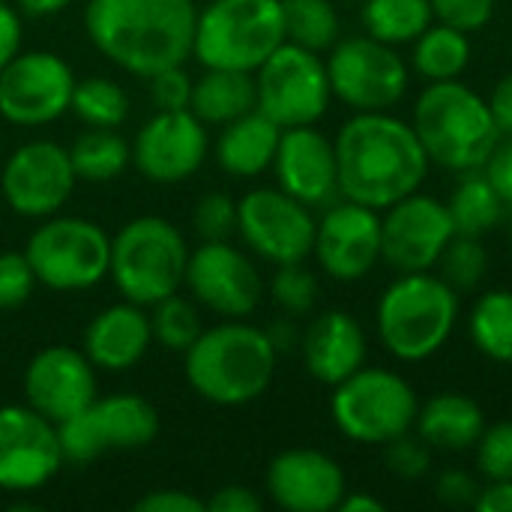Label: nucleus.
<instances>
[{
  "label": "nucleus",
  "instance_id": "obj_1",
  "mask_svg": "<svg viewBox=\"0 0 512 512\" xmlns=\"http://www.w3.org/2000/svg\"><path fill=\"white\" fill-rule=\"evenodd\" d=\"M333 144L342 198L378 213L420 192L432 165L414 126L390 111H354Z\"/></svg>",
  "mask_w": 512,
  "mask_h": 512
},
{
  "label": "nucleus",
  "instance_id": "obj_2",
  "mask_svg": "<svg viewBox=\"0 0 512 512\" xmlns=\"http://www.w3.org/2000/svg\"><path fill=\"white\" fill-rule=\"evenodd\" d=\"M192 0H90L84 27L90 42L132 75L183 66L195 45Z\"/></svg>",
  "mask_w": 512,
  "mask_h": 512
},
{
  "label": "nucleus",
  "instance_id": "obj_3",
  "mask_svg": "<svg viewBox=\"0 0 512 512\" xmlns=\"http://www.w3.org/2000/svg\"><path fill=\"white\" fill-rule=\"evenodd\" d=\"M411 126L429 162L453 174L480 171L501 138L489 102L459 78L429 81L414 102Z\"/></svg>",
  "mask_w": 512,
  "mask_h": 512
},
{
  "label": "nucleus",
  "instance_id": "obj_4",
  "mask_svg": "<svg viewBox=\"0 0 512 512\" xmlns=\"http://www.w3.org/2000/svg\"><path fill=\"white\" fill-rule=\"evenodd\" d=\"M459 312V291L438 273H399L378 300V339L396 360L423 363L450 342Z\"/></svg>",
  "mask_w": 512,
  "mask_h": 512
},
{
  "label": "nucleus",
  "instance_id": "obj_5",
  "mask_svg": "<svg viewBox=\"0 0 512 512\" xmlns=\"http://www.w3.org/2000/svg\"><path fill=\"white\" fill-rule=\"evenodd\" d=\"M270 336L249 324H219L201 330L186 351V378L192 390L213 405H246L267 393L276 375Z\"/></svg>",
  "mask_w": 512,
  "mask_h": 512
},
{
  "label": "nucleus",
  "instance_id": "obj_6",
  "mask_svg": "<svg viewBox=\"0 0 512 512\" xmlns=\"http://www.w3.org/2000/svg\"><path fill=\"white\" fill-rule=\"evenodd\" d=\"M189 249L183 234L159 216H138L111 240L108 273L129 303L153 306L186 282Z\"/></svg>",
  "mask_w": 512,
  "mask_h": 512
},
{
  "label": "nucleus",
  "instance_id": "obj_7",
  "mask_svg": "<svg viewBox=\"0 0 512 512\" xmlns=\"http://www.w3.org/2000/svg\"><path fill=\"white\" fill-rule=\"evenodd\" d=\"M330 414L336 429L366 447H384L414 432L420 414L417 390L393 369L363 366L333 387Z\"/></svg>",
  "mask_w": 512,
  "mask_h": 512
},
{
  "label": "nucleus",
  "instance_id": "obj_8",
  "mask_svg": "<svg viewBox=\"0 0 512 512\" xmlns=\"http://www.w3.org/2000/svg\"><path fill=\"white\" fill-rule=\"evenodd\" d=\"M282 42V0H213L198 12L192 54L207 69L255 72Z\"/></svg>",
  "mask_w": 512,
  "mask_h": 512
},
{
  "label": "nucleus",
  "instance_id": "obj_9",
  "mask_svg": "<svg viewBox=\"0 0 512 512\" xmlns=\"http://www.w3.org/2000/svg\"><path fill=\"white\" fill-rule=\"evenodd\" d=\"M258 111H264L282 129L315 126L333 99L327 63L318 51H309L294 42H282L258 69H255Z\"/></svg>",
  "mask_w": 512,
  "mask_h": 512
},
{
  "label": "nucleus",
  "instance_id": "obj_10",
  "mask_svg": "<svg viewBox=\"0 0 512 512\" xmlns=\"http://www.w3.org/2000/svg\"><path fill=\"white\" fill-rule=\"evenodd\" d=\"M324 63L333 96L354 111H390L405 99L411 84V66L396 45L369 33L339 39Z\"/></svg>",
  "mask_w": 512,
  "mask_h": 512
},
{
  "label": "nucleus",
  "instance_id": "obj_11",
  "mask_svg": "<svg viewBox=\"0 0 512 512\" xmlns=\"http://www.w3.org/2000/svg\"><path fill=\"white\" fill-rule=\"evenodd\" d=\"M24 255L36 282L54 291H84L108 276L111 240L87 219H51L33 231Z\"/></svg>",
  "mask_w": 512,
  "mask_h": 512
},
{
  "label": "nucleus",
  "instance_id": "obj_12",
  "mask_svg": "<svg viewBox=\"0 0 512 512\" xmlns=\"http://www.w3.org/2000/svg\"><path fill=\"white\" fill-rule=\"evenodd\" d=\"M159 435L156 408L132 393L93 399L75 417L57 423L63 459L87 465L108 450H141Z\"/></svg>",
  "mask_w": 512,
  "mask_h": 512
},
{
  "label": "nucleus",
  "instance_id": "obj_13",
  "mask_svg": "<svg viewBox=\"0 0 512 512\" xmlns=\"http://www.w3.org/2000/svg\"><path fill=\"white\" fill-rule=\"evenodd\" d=\"M453 237L456 228L447 201L411 192L381 216V261L396 273L435 270Z\"/></svg>",
  "mask_w": 512,
  "mask_h": 512
},
{
  "label": "nucleus",
  "instance_id": "obj_14",
  "mask_svg": "<svg viewBox=\"0 0 512 512\" xmlns=\"http://www.w3.org/2000/svg\"><path fill=\"white\" fill-rule=\"evenodd\" d=\"M237 228L249 249L279 267L312 255L318 219L312 207L282 189H255L237 204Z\"/></svg>",
  "mask_w": 512,
  "mask_h": 512
},
{
  "label": "nucleus",
  "instance_id": "obj_15",
  "mask_svg": "<svg viewBox=\"0 0 512 512\" xmlns=\"http://www.w3.org/2000/svg\"><path fill=\"white\" fill-rule=\"evenodd\" d=\"M75 75L51 51L15 54L0 69V114L18 126H42L72 105Z\"/></svg>",
  "mask_w": 512,
  "mask_h": 512
},
{
  "label": "nucleus",
  "instance_id": "obj_16",
  "mask_svg": "<svg viewBox=\"0 0 512 512\" xmlns=\"http://www.w3.org/2000/svg\"><path fill=\"white\" fill-rule=\"evenodd\" d=\"M321 270L336 282H360L381 261V216L378 210L339 198L324 207L315 228V249Z\"/></svg>",
  "mask_w": 512,
  "mask_h": 512
},
{
  "label": "nucleus",
  "instance_id": "obj_17",
  "mask_svg": "<svg viewBox=\"0 0 512 512\" xmlns=\"http://www.w3.org/2000/svg\"><path fill=\"white\" fill-rule=\"evenodd\" d=\"M63 462L57 426L30 405L0 408V489L33 492L45 486Z\"/></svg>",
  "mask_w": 512,
  "mask_h": 512
},
{
  "label": "nucleus",
  "instance_id": "obj_18",
  "mask_svg": "<svg viewBox=\"0 0 512 512\" xmlns=\"http://www.w3.org/2000/svg\"><path fill=\"white\" fill-rule=\"evenodd\" d=\"M75 180L78 174L72 168L69 150L54 141H30L9 156L0 186L15 213L42 219L66 204Z\"/></svg>",
  "mask_w": 512,
  "mask_h": 512
},
{
  "label": "nucleus",
  "instance_id": "obj_19",
  "mask_svg": "<svg viewBox=\"0 0 512 512\" xmlns=\"http://www.w3.org/2000/svg\"><path fill=\"white\" fill-rule=\"evenodd\" d=\"M186 285L207 309L225 318L252 315L264 294L255 264L225 240H204V246L189 255Z\"/></svg>",
  "mask_w": 512,
  "mask_h": 512
},
{
  "label": "nucleus",
  "instance_id": "obj_20",
  "mask_svg": "<svg viewBox=\"0 0 512 512\" xmlns=\"http://www.w3.org/2000/svg\"><path fill=\"white\" fill-rule=\"evenodd\" d=\"M207 156L204 123L189 111H159L135 135L132 162L153 183H180L192 177Z\"/></svg>",
  "mask_w": 512,
  "mask_h": 512
},
{
  "label": "nucleus",
  "instance_id": "obj_21",
  "mask_svg": "<svg viewBox=\"0 0 512 512\" xmlns=\"http://www.w3.org/2000/svg\"><path fill=\"white\" fill-rule=\"evenodd\" d=\"M273 168L279 189L306 207H330L342 198L336 144L315 126L282 129Z\"/></svg>",
  "mask_w": 512,
  "mask_h": 512
},
{
  "label": "nucleus",
  "instance_id": "obj_22",
  "mask_svg": "<svg viewBox=\"0 0 512 512\" xmlns=\"http://www.w3.org/2000/svg\"><path fill=\"white\" fill-rule=\"evenodd\" d=\"M24 393L30 408L57 426L96 399L93 363L87 354H78L66 345H51L30 360L24 372Z\"/></svg>",
  "mask_w": 512,
  "mask_h": 512
},
{
  "label": "nucleus",
  "instance_id": "obj_23",
  "mask_svg": "<svg viewBox=\"0 0 512 512\" xmlns=\"http://www.w3.org/2000/svg\"><path fill=\"white\" fill-rule=\"evenodd\" d=\"M267 492L276 507L288 512L339 510L348 480L336 459L321 450H285L267 468Z\"/></svg>",
  "mask_w": 512,
  "mask_h": 512
},
{
  "label": "nucleus",
  "instance_id": "obj_24",
  "mask_svg": "<svg viewBox=\"0 0 512 512\" xmlns=\"http://www.w3.org/2000/svg\"><path fill=\"white\" fill-rule=\"evenodd\" d=\"M300 351L309 375L327 387H336L366 366L369 342L354 315L330 309L306 327Z\"/></svg>",
  "mask_w": 512,
  "mask_h": 512
},
{
  "label": "nucleus",
  "instance_id": "obj_25",
  "mask_svg": "<svg viewBox=\"0 0 512 512\" xmlns=\"http://www.w3.org/2000/svg\"><path fill=\"white\" fill-rule=\"evenodd\" d=\"M150 318L138 303H120L99 312L84 333V354L108 372L132 369L150 348Z\"/></svg>",
  "mask_w": 512,
  "mask_h": 512
},
{
  "label": "nucleus",
  "instance_id": "obj_26",
  "mask_svg": "<svg viewBox=\"0 0 512 512\" xmlns=\"http://www.w3.org/2000/svg\"><path fill=\"white\" fill-rule=\"evenodd\" d=\"M486 429L483 408L456 390L435 393L429 402L420 405L414 432L438 453H465L474 450Z\"/></svg>",
  "mask_w": 512,
  "mask_h": 512
},
{
  "label": "nucleus",
  "instance_id": "obj_27",
  "mask_svg": "<svg viewBox=\"0 0 512 512\" xmlns=\"http://www.w3.org/2000/svg\"><path fill=\"white\" fill-rule=\"evenodd\" d=\"M279 138H282V126L273 123L264 111L252 108L249 114L225 123L216 144L219 165L234 177H258L273 165Z\"/></svg>",
  "mask_w": 512,
  "mask_h": 512
},
{
  "label": "nucleus",
  "instance_id": "obj_28",
  "mask_svg": "<svg viewBox=\"0 0 512 512\" xmlns=\"http://www.w3.org/2000/svg\"><path fill=\"white\" fill-rule=\"evenodd\" d=\"M258 105L255 78L252 72L240 69H207L204 78L192 87L189 111L201 123H231L243 114H249Z\"/></svg>",
  "mask_w": 512,
  "mask_h": 512
},
{
  "label": "nucleus",
  "instance_id": "obj_29",
  "mask_svg": "<svg viewBox=\"0 0 512 512\" xmlns=\"http://www.w3.org/2000/svg\"><path fill=\"white\" fill-rule=\"evenodd\" d=\"M411 51V69L423 81H453L462 78V72L471 63V39L465 30H456L450 24L432 21L414 42Z\"/></svg>",
  "mask_w": 512,
  "mask_h": 512
},
{
  "label": "nucleus",
  "instance_id": "obj_30",
  "mask_svg": "<svg viewBox=\"0 0 512 512\" xmlns=\"http://www.w3.org/2000/svg\"><path fill=\"white\" fill-rule=\"evenodd\" d=\"M447 210H450L456 234L483 237L504 222L507 204L480 168V171L459 174V183L447 201Z\"/></svg>",
  "mask_w": 512,
  "mask_h": 512
},
{
  "label": "nucleus",
  "instance_id": "obj_31",
  "mask_svg": "<svg viewBox=\"0 0 512 512\" xmlns=\"http://www.w3.org/2000/svg\"><path fill=\"white\" fill-rule=\"evenodd\" d=\"M468 333L474 348L495 360L512 363V291L495 288L477 297L471 315H468Z\"/></svg>",
  "mask_w": 512,
  "mask_h": 512
},
{
  "label": "nucleus",
  "instance_id": "obj_32",
  "mask_svg": "<svg viewBox=\"0 0 512 512\" xmlns=\"http://www.w3.org/2000/svg\"><path fill=\"white\" fill-rule=\"evenodd\" d=\"M360 21L369 36L387 45H408L435 21V15L429 0H366Z\"/></svg>",
  "mask_w": 512,
  "mask_h": 512
},
{
  "label": "nucleus",
  "instance_id": "obj_33",
  "mask_svg": "<svg viewBox=\"0 0 512 512\" xmlns=\"http://www.w3.org/2000/svg\"><path fill=\"white\" fill-rule=\"evenodd\" d=\"M285 42L330 51L339 42V12L330 0H282Z\"/></svg>",
  "mask_w": 512,
  "mask_h": 512
},
{
  "label": "nucleus",
  "instance_id": "obj_34",
  "mask_svg": "<svg viewBox=\"0 0 512 512\" xmlns=\"http://www.w3.org/2000/svg\"><path fill=\"white\" fill-rule=\"evenodd\" d=\"M69 159L81 180L105 183V180H114L126 168V162L132 159V147L111 129L93 126L72 144Z\"/></svg>",
  "mask_w": 512,
  "mask_h": 512
},
{
  "label": "nucleus",
  "instance_id": "obj_35",
  "mask_svg": "<svg viewBox=\"0 0 512 512\" xmlns=\"http://www.w3.org/2000/svg\"><path fill=\"white\" fill-rule=\"evenodd\" d=\"M87 126L96 129H114L126 120L129 114V99L126 93L108 81V78H84L75 81L72 90V105H69Z\"/></svg>",
  "mask_w": 512,
  "mask_h": 512
},
{
  "label": "nucleus",
  "instance_id": "obj_36",
  "mask_svg": "<svg viewBox=\"0 0 512 512\" xmlns=\"http://www.w3.org/2000/svg\"><path fill=\"white\" fill-rule=\"evenodd\" d=\"M438 276L444 282H450L459 294L462 291H474L483 279H486V270H489V252L483 246V237H468V234H456L441 261H438Z\"/></svg>",
  "mask_w": 512,
  "mask_h": 512
},
{
  "label": "nucleus",
  "instance_id": "obj_37",
  "mask_svg": "<svg viewBox=\"0 0 512 512\" xmlns=\"http://www.w3.org/2000/svg\"><path fill=\"white\" fill-rule=\"evenodd\" d=\"M156 312L150 318V333L159 345L171 348V351H189L192 342L201 336V318L195 312V306L177 294L153 303Z\"/></svg>",
  "mask_w": 512,
  "mask_h": 512
},
{
  "label": "nucleus",
  "instance_id": "obj_38",
  "mask_svg": "<svg viewBox=\"0 0 512 512\" xmlns=\"http://www.w3.org/2000/svg\"><path fill=\"white\" fill-rule=\"evenodd\" d=\"M270 294L285 315H306L318 300V279L312 276V270L303 267V261L279 264Z\"/></svg>",
  "mask_w": 512,
  "mask_h": 512
},
{
  "label": "nucleus",
  "instance_id": "obj_39",
  "mask_svg": "<svg viewBox=\"0 0 512 512\" xmlns=\"http://www.w3.org/2000/svg\"><path fill=\"white\" fill-rule=\"evenodd\" d=\"M474 450L477 471L486 480H512V420L486 426Z\"/></svg>",
  "mask_w": 512,
  "mask_h": 512
},
{
  "label": "nucleus",
  "instance_id": "obj_40",
  "mask_svg": "<svg viewBox=\"0 0 512 512\" xmlns=\"http://www.w3.org/2000/svg\"><path fill=\"white\" fill-rule=\"evenodd\" d=\"M384 462H387V471L396 474L399 480H420L432 468V447L417 432H408L384 444Z\"/></svg>",
  "mask_w": 512,
  "mask_h": 512
},
{
  "label": "nucleus",
  "instance_id": "obj_41",
  "mask_svg": "<svg viewBox=\"0 0 512 512\" xmlns=\"http://www.w3.org/2000/svg\"><path fill=\"white\" fill-rule=\"evenodd\" d=\"M237 228V204L225 192H207L195 207V231L204 240H228Z\"/></svg>",
  "mask_w": 512,
  "mask_h": 512
},
{
  "label": "nucleus",
  "instance_id": "obj_42",
  "mask_svg": "<svg viewBox=\"0 0 512 512\" xmlns=\"http://www.w3.org/2000/svg\"><path fill=\"white\" fill-rule=\"evenodd\" d=\"M36 285L33 267L24 252L0 255V309H18L30 300Z\"/></svg>",
  "mask_w": 512,
  "mask_h": 512
},
{
  "label": "nucleus",
  "instance_id": "obj_43",
  "mask_svg": "<svg viewBox=\"0 0 512 512\" xmlns=\"http://www.w3.org/2000/svg\"><path fill=\"white\" fill-rule=\"evenodd\" d=\"M429 3L435 21L465 33L483 30L495 18V6H498V0H429Z\"/></svg>",
  "mask_w": 512,
  "mask_h": 512
},
{
  "label": "nucleus",
  "instance_id": "obj_44",
  "mask_svg": "<svg viewBox=\"0 0 512 512\" xmlns=\"http://www.w3.org/2000/svg\"><path fill=\"white\" fill-rule=\"evenodd\" d=\"M150 93L159 111H183L192 102V81L183 66H171L150 75Z\"/></svg>",
  "mask_w": 512,
  "mask_h": 512
},
{
  "label": "nucleus",
  "instance_id": "obj_45",
  "mask_svg": "<svg viewBox=\"0 0 512 512\" xmlns=\"http://www.w3.org/2000/svg\"><path fill=\"white\" fill-rule=\"evenodd\" d=\"M480 495V483L468 471H444L435 483V498L447 507H474Z\"/></svg>",
  "mask_w": 512,
  "mask_h": 512
},
{
  "label": "nucleus",
  "instance_id": "obj_46",
  "mask_svg": "<svg viewBox=\"0 0 512 512\" xmlns=\"http://www.w3.org/2000/svg\"><path fill=\"white\" fill-rule=\"evenodd\" d=\"M486 180L495 186V192L504 198V204L512 201V135H501L498 144L492 147L486 165H483Z\"/></svg>",
  "mask_w": 512,
  "mask_h": 512
},
{
  "label": "nucleus",
  "instance_id": "obj_47",
  "mask_svg": "<svg viewBox=\"0 0 512 512\" xmlns=\"http://www.w3.org/2000/svg\"><path fill=\"white\" fill-rule=\"evenodd\" d=\"M138 512H207L204 501L186 495V492H177V489H156L150 495H144L138 504Z\"/></svg>",
  "mask_w": 512,
  "mask_h": 512
},
{
  "label": "nucleus",
  "instance_id": "obj_48",
  "mask_svg": "<svg viewBox=\"0 0 512 512\" xmlns=\"http://www.w3.org/2000/svg\"><path fill=\"white\" fill-rule=\"evenodd\" d=\"M204 507H207V512H258L261 510V498L243 486H225L210 501H204Z\"/></svg>",
  "mask_w": 512,
  "mask_h": 512
},
{
  "label": "nucleus",
  "instance_id": "obj_49",
  "mask_svg": "<svg viewBox=\"0 0 512 512\" xmlns=\"http://www.w3.org/2000/svg\"><path fill=\"white\" fill-rule=\"evenodd\" d=\"M486 102H489V111L495 117L498 132L501 135H512V72H507L495 84V90H492V96Z\"/></svg>",
  "mask_w": 512,
  "mask_h": 512
},
{
  "label": "nucleus",
  "instance_id": "obj_50",
  "mask_svg": "<svg viewBox=\"0 0 512 512\" xmlns=\"http://www.w3.org/2000/svg\"><path fill=\"white\" fill-rule=\"evenodd\" d=\"M18 48H21V18L15 15V9L0 3V69L18 54Z\"/></svg>",
  "mask_w": 512,
  "mask_h": 512
},
{
  "label": "nucleus",
  "instance_id": "obj_51",
  "mask_svg": "<svg viewBox=\"0 0 512 512\" xmlns=\"http://www.w3.org/2000/svg\"><path fill=\"white\" fill-rule=\"evenodd\" d=\"M477 512H512V480H486L477 495Z\"/></svg>",
  "mask_w": 512,
  "mask_h": 512
},
{
  "label": "nucleus",
  "instance_id": "obj_52",
  "mask_svg": "<svg viewBox=\"0 0 512 512\" xmlns=\"http://www.w3.org/2000/svg\"><path fill=\"white\" fill-rule=\"evenodd\" d=\"M339 510L342 512H384L387 507H384L378 498H372V495H360V492L348 495V492H345V498H342Z\"/></svg>",
  "mask_w": 512,
  "mask_h": 512
},
{
  "label": "nucleus",
  "instance_id": "obj_53",
  "mask_svg": "<svg viewBox=\"0 0 512 512\" xmlns=\"http://www.w3.org/2000/svg\"><path fill=\"white\" fill-rule=\"evenodd\" d=\"M72 0H18V6L27 12V15H33V18H39V15H54V12H60V9H66Z\"/></svg>",
  "mask_w": 512,
  "mask_h": 512
},
{
  "label": "nucleus",
  "instance_id": "obj_54",
  "mask_svg": "<svg viewBox=\"0 0 512 512\" xmlns=\"http://www.w3.org/2000/svg\"><path fill=\"white\" fill-rule=\"evenodd\" d=\"M504 219H507V225H510V231H512V201L507 204V213H504Z\"/></svg>",
  "mask_w": 512,
  "mask_h": 512
}]
</instances>
